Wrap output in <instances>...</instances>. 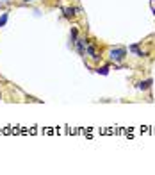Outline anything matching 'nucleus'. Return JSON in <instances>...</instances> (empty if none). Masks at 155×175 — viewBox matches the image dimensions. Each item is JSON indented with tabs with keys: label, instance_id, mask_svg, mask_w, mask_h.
Segmentation results:
<instances>
[{
	"label": "nucleus",
	"instance_id": "6",
	"mask_svg": "<svg viewBox=\"0 0 155 175\" xmlns=\"http://www.w3.org/2000/svg\"><path fill=\"white\" fill-rule=\"evenodd\" d=\"M75 11H77L75 7H66L64 9V18H73L75 16Z\"/></svg>",
	"mask_w": 155,
	"mask_h": 175
},
{
	"label": "nucleus",
	"instance_id": "9",
	"mask_svg": "<svg viewBox=\"0 0 155 175\" xmlns=\"http://www.w3.org/2000/svg\"><path fill=\"white\" fill-rule=\"evenodd\" d=\"M70 34H71V43H75V39L78 38V34H77V29H71V32H70Z\"/></svg>",
	"mask_w": 155,
	"mask_h": 175
},
{
	"label": "nucleus",
	"instance_id": "2",
	"mask_svg": "<svg viewBox=\"0 0 155 175\" xmlns=\"http://www.w3.org/2000/svg\"><path fill=\"white\" fill-rule=\"evenodd\" d=\"M86 54H87L91 59H95V61H98V59L102 57V56L98 54V50H96V47H95V45H89V43L86 45Z\"/></svg>",
	"mask_w": 155,
	"mask_h": 175
},
{
	"label": "nucleus",
	"instance_id": "7",
	"mask_svg": "<svg viewBox=\"0 0 155 175\" xmlns=\"http://www.w3.org/2000/svg\"><path fill=\"white\" fill-rule=\"evenodd\" d=\"M109 70H111V68H109V66H102V68H96V73H102V75H107V73H109Z\"/></svg>",
	"mask_w": 155,
	"mask_h": 175
},
{
	"label": "nucleus",
	"instance_id": "8",
	"mask_svg": "<svg viewBox=\"0 0 155 175\" xmlns=\"http://www.w3.org/2000/svg\"><path fill=\"white\" fill-rule=\"evenodd\" d=\"M7 18H9V13H4V15L0 16V27H4L7 23Z\"/></svg>",
	"mask_w": 155,
	"mask_h": 175
},
{
	"label": "nucleus",
	"instance_id": "4",
	"mask_svg": "<svg viewBox=\"0 0 155 175\" xmlns=\"http://www.w3.org/2000/svg\"><path fill=\"white\" fill-rule=\"evenodd\" d=\"M152 84H153V80L152 79H146V80H143V82H139V89H143V91H144V89H150V88H152Z\"/></svg>",
	"mask_w": 155,
	"mask_h": 175
},
{
	"label": "nucleus",
	"instance_id": "11",
	"mask_svg": "<svg viewBox=\"0 0 155 175\" xmlns=\"http://www.w3.org/2000/svg\"><path fill=\"white\" fill-rule=\"evenodd\" d=\"M153 15H155V9H153Z\"/></svg>",
	"mask_w": 155,
	"mask_h": 175
},
{
	"label": "nucleus",
	"instance_id": "5",
	"mask_svg": "<svg viewBox=\"0 0 155 175\" xmlns=\"http://www.w3.org/2000/svg\"><path fill=\"white\" fill-rule=\"evenodd\" d=\"M128 50H130V52H134L137 57H144V56H146V52H141L139 48H137V45H130V48H128Z\"/></svg>",
	"mask_w": 155,
	"mask_h": 175
},
{
	"label": "nucleus",
	"instance_id": "3",
	"mask_svg": "<svg viewBox=\"0 0 155 175\" xmlns=\"http://www.w3.org/2000/svg\"><path fill=\"white\" fill-rule=\"evenodd\" d=\"M75 45H77V52L80 54V56H84V54H86V45H87V39H84V38H77V39H75Z\"/></svg>",
	"mask_w": 155,
	"mask_h": 175
},
{
	"label": "nucleus",
	"instance_id": "1",
	"mask_svg": "<svg viewBox=\"0 0 155 175\" xmlns=\"http://www.w3.org/2000/svg\"><path fill=\"white\" fill-rule=\"evenodd\" d=\"M125 57H127V48H123V47L111 48V52H109V59L113 63H121V61H125Z\"/></svg>",
	"mask_w": 155,
	"mask_h": 175
},
{
	"label": "nucleus",
	"instance_id": "10",
	"mask_svg": "<svg viewBox=\"0 0 155 175\" xmlns=\"http://www.w3.org/2000/svg\"><path fill=\"white\" fill-rule=\"evenodd\" d=\"M23 2H30V0H23Z\"/></svg>",
	"mask_w": 155,
	"mask_h": 175
}]
</instances>
